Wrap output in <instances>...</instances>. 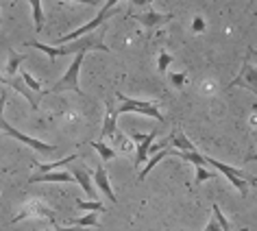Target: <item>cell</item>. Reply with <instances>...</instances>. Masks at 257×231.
I'll return each instance as SVG.
<instances>
[{"mask_svg": "<svg viewBox=\"0 0 257 231\" xmlns=\"http://www.w3.org/2000/svg\"><path fill=\"white\" fill-rule=\"evenodd\" d=\"M29 48H37L42 53L48 55L50 61H55L57 57H68V55H85L87 50H100V53H109V46L102 44V37H94V35H85L81 40H74L63 46H50V44H40V42H27Z\"/></svg>", "mask_w": 257, "mask_h": 231, "instance_id": "1", "label": "cell"}, {"mask_svg": "<svg viewBox=\"0 0 257 231\" xmlns=\"http://www.w3.org/2000/svg\"><path fill=\"white\" fill-rule=\"evenodd\" d=\"M83 61H85V55H74V61L70 63V68L66 70V74L61 76L55 85H50L48 89H44L42 94H37L40 98L48 94H61V92H74V94H83L81 92V85H79V74H81V68H83Z\"/></svg>", "mask_w": 257, "mask_h": 231, "instance_id": "2", "label": "cell"}, {"mask_svg": "<svg viewBox=\"0 0 257 231\" xmlns=\"http://www.w3.org/2000/svg\"><path fill=\"white\" fill-rule=\"evenodd\" d=\"M7 98H9V92L5 89V92H0V131H5L7 136L11 138H16L18 142H22V144H27L29 149H33L37 153H53L57 149V144H46V142H40V140H35V138H31L27 136V133H22V131H18L14 129L7 120H5V105H7Z\"/></svg>", "mask_w": 257, "mask_h": 231, "instance_id": "3", "label": "cell"}, {"mask_svg": "<svg viewBox=\"0 0 257 231\" xmlns=\"http://www.w3.org/2000/svg\"><path fill=\"white\" fill-rule=\"evenodd\" d=\"M205 164L211 166L214 170L218 172H222L224 179L233 185V188L240 192V194H246L250 185H257V179L253 175H246L242 168H233V166H227V164H222V162H218V159L214 157H209V155H205Z\"/></svg>", "mask_w": 257, "mask_h": 231, "instance_id": "4", "label": "cell"}, {"mask_svg": "<svg viewBox=\"0 0 257 231\" xmlns=\"http://www.w3.org/2000/svg\"><path fill=\"white\" fill-rule=\"evenodd\" d=\"M115 96H118L120 100V107H113L115 116L122 113H142V116H149V118L153 120H159V123H164V113L159 111V107L155 105V102H149V100H140V98H126L122 92H115Z\"/></svg>", "mask_w": 257, "mask_h": 231, "instance_id": "5", "label": "cell"}, {"mask_svg": "<svg viewBox=\"0 0 257 231\" xmlns=\"http://www.w3.org/2000/svg\"><path fill=\"white\" fill-rule=\"evenodd\" d=\"M115 5H118V0H109V3H102V7H100L98 14H96L94 20H89L87 24H83V27H79L76 31H72V33L59 37V40H57V44H59V46H63V44H70V42H74V40H81V37H85V35L92 33L94 29L102 27V24H105L109 18L115 14Z\"/></svg>", "mask_w": 257, "mask_h": 231, "instance_id": "6", "label": "cell"}, {"mask_svg": "<svg viewBox=\"0 0 257 231\" xmlns=\"http://www.w3.org/2000/svg\"><path fill=\"white\" fill-rule=\"evenodd\" d=\"M229 87H244V89H248V92H253L257 98V68L250 61L244 59L242 70L237 72L235 79L229 83Z\"/></svg>", "mask_w": 257, "mask_h": 231, "instance_id": "7", "label": "cell"}, {"mask_svg": "<svg viewBox=\"0 0 257 231\" xmlns=\"http://www.w3.org/2000/svg\"><path fill=\"white\" fill-rule=\"evenodd\" d=\"M29 216H44V218H48V220L57 227V214L50 207H46L42 201H31V203H27L20 209V214L14 216V220H11V222H20V220H24V218H29Z\"/></svg>", "mask_w": 257, "mask_h": 231, "instance_id": "8", "label": "cell"}, {"mask_svg": "<svg viewBox=\"0 0 257 231\" xmlns=\"http://www.w3.org/2000/svg\"><path fill=\"white\" fill-rule=\"evenodd\" d=\"M131 138L136 140V166H142L144 162H149V151H151V146L153 142H155V138H157V131L153 129L149 133H131Z\"/></svg>", "mask_w": 257, "mask_h": 231, "instance_id": "9", "label": "cell"}, {"mask_svg": "<svg viewBox=\"0 0 257 231\" xmlns=\"http://www.w3.org/2000/svg\"><path fill=\"white\" fill-rule=\"evenodd\" d=\"M70 175L74 177V183H79L83 192H85L92 201H98V192H96L94 183H92V172H89L85 166H74V168L70 170Z\"/></svg>", "mask_w": 257, "mask_h": 231, "instance_id": "10", "label": "cell"}, {"mask_svg": "<svg viewBox=\"0 0 257 231\" xmlns=\"http://www.w3.org/2000/svg\"><path fill=\"white\" fill-rule=\"evenodd\" d=\"M31 185L35 183H74V177L70 175V172H44V175H33L29 179Z\"/></svg>", "mask_w": 257, "mask_h": 231, "instance_id": "11", "label": "cell"}, {"mask_svg": "<svg viewBox=\"0 0 257 231\" xmlns=\"http://www.w3.org/2000/svg\"><path fill=\"white\" fill-rule=\"evenodd\" d=\"M94 183H96V188H98L102 194L109 196V201H111V203H118V196H115L111 183H109V175H107V170L102 168V166H98V168L94 170Z\"/></svg>", "mask_w": 257, "mask_h": 231, "instance_id": "12", "label": "cell"}, {"mask_svg": "<svg viewBox=\"0 0 257 231\" xmlns=\"http://www.w3.org/2000/svg\"><path fill=\"white\" fill-rule=\"evenodd\" d=\"M168 149L179 151V153H192V151H196V144H192L181 129H175L168 136Z\"/></svg>", "mask_w": 257, "mask_h": 231, "instance_id": "13", "label": "cell"}, {"mask_svg": "<svg viewBox=\"0 0 257 231\" xmlns=\"http://www.w3.org/2000/svg\"><path fill=\"white\" fill-rule=\"evenodd\" d=\"M136 20L142 24L144 29H155V27H162V24H166L168 20H172V16H170V14H157V11L149 9L146 14L136 16Z\"/></svg>", "mask_w": 257, "mask_h": 231, "instance_id": "14", "label": "cell"}, {"mask_svg": "<svg viewBox=\"0 0 257 231\" xmlns=\"http://www.w3.org/2000/svg\"><path fill=\"white\" fill-rule=\"evenodd\" d=\"M115 133H118V116H115L113 111V107L107 102V116H105V123H102V131H100V138L105 140L109 138L111 140Z\"/></svg>", "mask_w": 257, "mask_h": 231, "instance_id": "15", "label": "cell"}, {"mask_svg": "<svg viewBox=\"0 0 257 231\" xmlns=\"http://www.w3.org/2000/svg\"><path fill=\"white\" fill-rule=\"evenodd\" d=\"M3 83H5V85H9V87H14L16 92H20V94L24 96V98H27V100L31 102V107L37 109V96H35L33 92H31V89H29L27 85H24L20 76H18V79H11V81H3Z\"/></svg>", "mask_w": 257, "mask_h": 231, "instance_id": "16", "label": "cell"}, {"mask_svg": "<svg viewBox=\"0 0 257 231\" xmlns=\"http://www.w3.org/2000/svg\"><path fill=\"white\" fill-rule=\"evenodd\" d=\"M166 157H170V149H162L159 153H155V155H153V157L149 159V164H146L144 168L140 170V175H138V181H144V179H146V175H149V172H151L153 168H155V166H157L159 162H162V159H166Z\"/></svg>", "mask_w": 257, "mask_h": 231, "instance_id": "17", "label": "cell"}, {"mask_svg": "<svg viewBox=\"0 0 257 231\" xmlns=\"http://www.w3.org/2000/svg\"><path fill=\"white\" fill-rule=\"evenodd\" d=\"M27 61V55L18 53V50H9V63H7V74L16 76L18 72H20V66Z\"/></svg>", "mask_w": 257, "mask_h": 231, "instance_id": "18", "label": "cell"}, {"mask_svg": "<svg viewBox=\"0 0 257 231\" xmlns=\"http://www.w3.org/2000/svg\"><path fill=\"white\" fill-rule=\"evenodd\" d=\"M74 205L83 211H94V214H102V211H105V205L100 201H83V198L74 196Z\"/></svg>", "mask_w": 257, "mask_h": 231, "instance_id": "19", "label": "cell"}, {"mask_svg": "<svg viewBox=\"0 0 257 231\" xmlns=\"http://www.w3.org/2000/svg\"><path fill=\"white\" fill-rule=\"evenodd\" d=\"M72 227H81V229H89V231H92V227H98V214L89 211V214L72 220Z\"/></svg>", "mask_w": 257, "mask_h": 231, "instance_id": "20", "label": "cell"}, {"mask_svg": "<svg viewBox=\"0 0 257 231\" xmlns=\"http://www.w3.org/2000/svg\"><path fill=\"white\" fill-rule=\"evenodd\" d=\"M92 149L100 155V162H109V159H113L115 157V151H113V146H109L105 144L102 140H98V142H92Z\"/></svg>", "mask_w": 257, "mask_h": 231, "instance_id": "21", "label": "cell"}, {"mask_svg": "<svg viewBox=\"0 0 257 231\" xmlns=\"http://www.w3.org/2000/svg\"><path fill=\"white\" fill-rule=\"evenodd\" d=\"M31 11H33V22H35V31L37 33H40V31L44 29V11H42V3L40 0H31Z\"/></svg>", "mask_w": 257, "mask_h": 231, "instance_id": "22", "label": "cell"}, {"mask_svg": "<svg viewBox=\"0 0 257 231\" xmlns=\"http://www.w3.org/2000/svg\"><path fill=\"white\" fill-rule=\"evenodd\" d=\"M18 76L22 79V83L27 85L31 92H35V94H42V83L37 81V79H33V74L31 72H27V70H22V72H18Z\"/></svg>", "mask_w": 257, "mask_h": 231, "instance_id": "23", "label": "cell"}, {"mask_svg": "<svg viewBox=\"0 0 257 231\" xmlns=\"http://www.w3.org/2000/svg\"><path fill=\"white\" fill-rule=\"evenodd\" d=\"M211 214H214L211 218H214V220L220 224V229H222V231H231V222L227 220V218H224L222 209H220V205H216V203H214V207H211Z\"/></svg>", "mask_w": 257, "mask_h": 231, "instance_id": "24", "label": "cell"}, {"mask_svg": "<svg viewBox=\"0 0 257 231\" xmlns=\"http://www.w3.org/2000/svg\"><path fill=\"white\" fill-rule=\"evenodd\" d=\"M172 63V55H168V53H159L157 55V70L162 74H166L168 72V66Z\"/></svg>", "mask_w": 257, "mask_h": 231, "instance_id": "25", "label": "cell"}, {"mask_svg": "<svg viewBox=\"0 0 257 231\" xmlns=\"http://www.w3.org/2000/svg\"><path fill=\"white\" fill-rule=\"evenodd\" d=\"M209 179H216V175L207 168H196V175H194V185H201L203 181H209Z\"/></svg>", "mask_w": 257, "mask_h": 231, "instance_id": "26", "label": "cell"}, {"mask_svg": "<svg viewBox=\"0 0 257 231\" xmlns=\"http://www.w3.org/2000/svg\"><path fill=\"white\" fill-rule=\"evenodd\" d=\"M170 81L175 83L177 87H181L183 83H185V74H183V72H172V74H170Z\"/></svg>", "mask_w": 257, "mask_h": 231, "instance_id": "27", "label": "cell"}, {"mask_svg": "<svg viewBox=\"0 0 257 231\" xmlns=\"http://www.w3.org/2000/svg\"><path fill=\"white\" fill-rule=\"evenodd\" d=\"M192 31H194V33H203V31H205V20H203L201 16L194 18V24H192Z\"/></svg>", "mask_w": 257, "mask_h": 231, "instance_id": "28", "label": "cell"}, {"mask_svg": "<svg viewBox=\"0 0 257 231\" xmlns=\"http://www.w3.org/2000/svg\"><path fill=\"white\" fill-rule=\"evenodd\" d=\"M246 61H250V63H253V66L257 68V48L248 46V50H246Z\"/></svg>", "mask_w": 257, "mask_h": 231, "instance_id": "29", "label": "cell"}, {"mask_svg": "<svg viewBox=\"0 0 257 231\" xmlns=\"http://www.w3.org/2000/svg\"><path fill=\"white\" fill-rule=\"evenodd\" d=\"M203 231H222V229H220V224H218V222L214 220V218H211V220L207 222V227H205Z\"/></svg>", "mask_w": 257, "mask_h": 231, "instance_id": "30", "label": "cell"}, {"mask_svg": "<svg viewBox=\"0 0 257 231\" xmlns=\"http://www.w3.org/2000/svg\"><path fill=\"white\" fill-rule=\"evenodd\" d=\"M55 231H89V229H81V227H72V224H70V227H59V224H57V227H55Z\"/></svg>", "mask_w": 257, "mask_h": 231, "instance_id": "31", "label": "cell"}, {"mask_svg": "<svg viewBox=\"0 0 257 231\" xmlns=\"http://www.w3.org/2000/svg\"><path fill=\"white\" fill-rule=\"evenodd\" d=\"M240 231H248V229H246V227H244V229H240Z\"/></svg>", "mask_w": 257, "mask_h": 231, "instance_id": "32", "label": "cell"}, {"mask_svg": "<svg viewBox=\"0 0 257 231\" xmlns=\"http://www.w3.org/2000/svg\"><path fill=\"white\" fill-rule=\"evenodd\" d=\"M0 24H3V18H0Z\"/></svg>", "mask_w": 257, "mask_h": 231, "instance_id": "33", "label": "cell"}]
</instances>
